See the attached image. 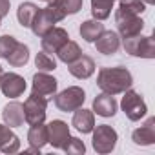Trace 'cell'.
Listing matches in <instances>:
<instances>
[{
    "mask_svg": "<svg viewBox=\"0 0 155 155\" xmlns=\"http://www.w3.org/2000/svg\"><path fill=\"white\" fill-rule=\"evenodd\" d=\"M97 86L110 95H119L124 93L133 86V77L130 69L124 66H115V68H101L97 75Z\"/></svg>",
    "mask_w": 155,
    "mask_h": 155,
    "instance_id": "cell-1",
    "label": "cell"
},
{
    "mask_svg": "<svg viewBox=\"0 0 155 155\" xmlns=\"http://www.w3.org/2000/svg\"><path fill=\"white\" fill-rule=\"evenodd\" d=\"M64 18H66V15H64L62 11H58L55 6L48 4L46 8H40V9H38L37 17H35L33 22H31V31H33L35 37H42V35H46L51 28H55L57 22H60V20H64Z\"/></svg>",
    "mask_w": 155,
    "mask_h": 155,
    "instance_id": "cell-2",
    "label": "cell"
},
{
    "mask_svg": "<svg viewBox=\"0 0 155 155\" xmlns=\"http://www.w3.org/2000/svg\"><path fill=\"white\" fill-rule=\"evenodd\" d=\"M124 51L131 57H140V58H155V38L151 35L142 37V33L135 37L122 38Z\"/></svg>",
    "mask_w": 155,
    "mask_h": 155,
    "instance_id": "cell-3",
    "label": "cell"
},
{
    "mask_svg": "<svg viewBox=\"0 0 155 155\" xmlns=\"http://www.w3.org/2000/svg\"><path fill=\"white\" fill-rule=\"evenodd\" d=\"M84 101H86V93H84V90L81 86H69L64 91L55 93V97H53L55 106L64 113H69V111H75V110L82 108Z\"/></svg>",
    "mask_w": 155,
    "mask_h": 155,
    "instance_id": "cell-4",
    "label": "cell"
},
{
    "mask_svg": "<svg viewBox=\"0 0 155 155\" xmlns=\"http://www.w3.org/2000/svg\"><path fill=\"white\" fill-rule=\"evenodd\" d=\"M120 108H122L124 115H126L131 122H137V120L144 119L146 113H148V106H146L142 95H140L139 91L131 90V88L124 91V97H122V101H120Z\"/></svg>",
    "mask_w": 155,
    "mask_h": 155,
    "instance_id": "cell-5",
    "label": "cell"
},
{
    "mask_svg": "<svg viewBox=\"0 0 155 155\" xmlns=\"http://www.w3.org/2000/svg\"><path fill=\"white\" fill-rule=\"evenodd\" d=\"M91 133H93L91 144H93V150L97 153H102L104 155V153H111L115 150L117 140H119V135H117V131L110 124H99V126L93 128Z\"/></svg>",
    "mask_w": 155,
    "mask_h": 155,
    "instance_id": "cell-6",
    "label": "cell"
},
{
    "mask_svg": "<svg viewBox=\"0 0 155 155\" xmlns=\"http://www.w3.org/2000/svg\"><path fill=\"white\" fill-rule=\"evenodd\" d=\"M49 101L46 97H38V95H29L28 101L24 102V119L29 126L35 124H42L46 120V110H48Z\"/></svg>",
    "mask_w": 155,
    "mask_h": 155,
    "instance_id": "cell-7",
    "label": "cell"
},
{
    "mask_svg": "<svg viewBox=\"0 0 155 155\" xmlns=\"http://www.w3.org/2000/svg\"><path fill=\"white\" fill-rule=\"evenodd\" d=\"M58 88V81L55 77H51L46 71H37L33 75V84H31V93L38 95V97H46L48 101H51L57 93Z\"/></svg>",
    "mask_w": 155,
    "mask_h": 155,
    "instance_id": "cell-8",
    "label": "cell"
},
{
    "mask_svg": "<svg viewBox=\"0 0 155 155\" xmlns=\"http://www.w3.org/2000/svg\"><path fill=\"white\" fill-rule=\"evenodd\" d=\"M0 91L4 93V97H9V99H17L24 95L26 91L24 77L18 73H2V77H0Z\"/></svg>",
    "mask_w": 155,
    "mask_h": 155,
    "instance_id": "cell-9",
    "label": "cell"
},
{
    "mask_svg": "<svg viewBox=\"0 0 155 155\" xmlns=\"http://www.w3.org/2000/svg\"><path fill=\"white\" fill-rule=\"evenodd\" d=\"M71 133H69V126L60 120V119H53L48 124V144H51L57 150H62L66 146V142L69 140Z\"/></svg>",
    "mask_w": 155,
    "mask_h": 155,
    "instance_id": "cell-10",
    "label": "cell"
},
{
    "mask_svg": "<svg viewBox=\"0 0 155 155\" xmlns=\"http://www.w3.org/2000/svg\"><path fill=\"white\" fill-rule=\"evenodd\" d=\"M40 46H42V51L46 53H57L68 40H69V35L64 28H51L46 35L40 37Z\"/></svg>",
    "mask_w": 155,
    "mask_h": 155,
    "instance_id": "cell-11",
    "label": "cell"
},
{
    "mask_svg": "<svg viewBox=\"0 0 155 155\" xmlns=\"http://www.w3.org/2000/svg\"><path fill=\"white\" fill-rule=\"evenodd\" d=\"M131 140L137 146H151V144H155V117L146 119V122L140 124V128L133 130Z\"/></svg>",
    "mask_w": 155,
    "mask_h": 155,
    "instance_id": "cell-12",
    "label": "cell"
},
{
    "mask_svg": "<svg viewBox=\"0 0 155 155\" xmlns=\"http://www.w3.org/2000/svg\"><path fill=\"white\" fill-rule=\"evenodd\" d=\"M2 119H4V124L9 126V128H18L26 122L24 119V104L22 102H8L2 110Z\"/></svg>",
    "mask_w": 155,
    "mask_h": 155,
    "instance_id": "cell-13",
    "label": "cell"
},
{
    "mask_svg": "<svg viewBox=\"0 0 155 155\" xmlns=\"http://www.w3.org/2000/svg\"><path fill=\"white\" fill-rule=\"evenodd\" d=\"M95 46H97V51L102 53V55H115L120 48V37L117 31H102L101 37L95 40Z\"/></svg>",
    "mask_w": 155,
    "mask_h": 155,
    "instance_id": "cell-14",
    "label": "cell"
},
{
    "mask_svg": "<svg viewBox=\"0 0 155 155\" xmlns=\"http://www.w3.org/2000/svg\"><path fill=\"white\" fill-rule=\"evenodd\" d=\"M144 11H146V4L142 0H122L115 11V22L124 20V18L140 17Z\"/></svg>",
    "mask_w": 155,
    "mask_h": 155,
    "instance_id": "cell-15",
    "label": "cell"
},
{
    "mask_svg": "<svg viewBox=\"0 0 155 155\" xmlns=\"http://www.w3.org/2000/svg\"><path fill=\"white\" fill-rule=\"evenodd\" d=\"M69 73L75 77V79H90V77L95 73V60L88 55H81L75 62L69 64Z\"/></svg>",
    "mask_w": 155,
    "mask_h": 155,
    "instance_id": "cell-16",
    "label": "cell"
},
{
    "mask_svg": "<svg viewBox=\"0 0 155 155\" xmlns=\"http://www.w3.org/2000/svg\"><path fill=\"white\" fill-rule=\"evenodd\" d=\"M117 101H115V97L113 95H110V93H101V95H97L95 99H93V113H97V115H101V117H113L115 113H117Z\"/></svg>",
    "mask_w": 155,
    "mask_h": 155,
    "instance_id": "cell-17",
    "label": "cell"
},
{
    "mask_svg": "<svg viewBox=\"0 0 155 155\" xmlns=\"http://www.w3.org/2000/svg\"><path fill=\"white\" fill-rule=\"evenodd\" d=\"M71 124L75 126L77 131L81 133H91L93 128H95V113L91 110H84V108H79L73 111V120Z\"/></svg>",
    "mask_w": 155,
    "mask_h": 155,
    "instance_id": "cell-18",
    "label": "cell"
},
{
    "mask_svg": "<svg viewBox=\"0 0 155 155\" xmlns=\"http://www.w3.org/2000/svg\"><path fill=\"white\" fill-rule=\"evenodd\" d=\"M20 150V139L11 131L9 126L0 124V151L2 153H15Z\"/></svg>",
    "mask_w": 155,
    "mask_h": 155,
    "instance_id": "cell-19",
    "label": "cell"
},
{
    "mask_svg": "<svg viewBox=\"0 0 155 155\" xmlns=\"http://www.w3.org/2000/svg\"><path fill=\"white\" fill-rule=\"evenodd\" d=\"M117 29H119V37L120 38H128V37H135L139 33H142L144 29V20L140 17H133V18H124L115 22Z\"/></svg>",
    "mask_w": 155,
    "mask_h": 155,
    "instance_id": "cell-20",
    "label": "cell"
},
{
    "mask_svg": "<svg viewBox=\"0 0 155 155\" xmlns=\"http://www.w3.org/2000/svg\"><path fill=\"white\" fill-rule=\"evenodd\" d=\"M102 31H104V24L101 20H95V18L93 20H84L79 28V33L86 42H95L101 37Z\"/></svg>",
    "mask_w": 155,
    "mask_h": 155,
    "instance_id": "cell-21",
    "label": "cell"
},
{
    "mask_svg": "<svg viewBox=\"0 0 155 155\" xmlns=\"http://www.w3.org/2000/svg\"><path fill=\"white\" fill-rule=\"evenodd\" d=\"M28 142H29V146L42 150L48 144V124L42 122V124L31 126L28 131Z\"/></svg>",
    "mask_w": 155,
    "mask_h": 155,
    "instance_id": "cell-22",
    "label": "cell"
},
{
    "mask_svg": "<svg viewBox=\"0 0 155 155\" xmlns=\"http://www.w3.org/2000/svg\"><path fill=\"white\" fill-rule=\"evenodd\" d=\"M38 9H40V8H38L37 4H33V2H22V4L18 6V9H17L18 24H20L22 28H31V22H33V18L37 17Z\"/></svg>",
    "mask_w": 155,
    "mask_h": 155,
    "instance_id": "cell-23",
    "label": "cell"
},
{
    "mask_svg": "<svg viewBox=\"0 0 155 155\" xmlns=\"http://www.w3.org/2000/svg\"><path fill=\"white\" fill-rule=\"evenodd\" d=\"M6 60H8L9 66H13V68H22V66H26V64L29 62V48H28L26 44H22V42H17V46H15L13 51L8 55Z\"/></svg>",
    "mask_w": 155,
    "mask_h": 155,
    "instance_id": "cell-24",
    "label": "cell"
},
{
    "mask_svg": "<svg viewBox=\"0 0 155 155\" xmlns=\"http://www.w3.org/2000/svg\"><path fill=\"white\" fill-rule=\"evenodd\" d=\"M57 55H58V60L60 62H64V64H71V62H75L77 58H79L81 55H82V49H81V46L77 44V42H73V40H68L58 51H57Z\"/></svg>",
    "mask_w": 155,
    "mask_h": 155,
    "instance_id": "cell-25",
    "label": "cell"
},
{
    "mask_svg": "<svg viewBox=\"0 0 155 155\" xmlns=\"http://www.w3.org/2000/svg\"><path fill=\"white\" fill-rule=\"evenodd\" d=\"M115 0H91V15L95 20H106L111 15Z\"/></svg>",
    "mask_w": 155,
    "mask_h": 155,
    "instance_id": "cell-26",
    "label": "cell"
},
{
    "mask_svg": "<svg viewBox=\"0 0 155 155\" xmlns=\"http://www.w3.org/2000/svg\"><path fill=\"white\" fill-rule=\"evenodd\" d=\"M49 4L55 6L58 11H62L66 17L68 15H77L82 9L84 0H49Z\"/></svg>",
    "mask_w": 155,
    "mask_h": 155,
    "instance_id": "cell-27",
    "label": "cell"
},
{
    "mask_svg": "<svg viewBox=\"0 0 155 155\" xmlns=\"http://www.w3.org/2000/svg\"><path fill=\"white\" fill-rule=\"evenodd\" d=\"M35 66L38 68V71L49 73V71H55V69H57V60H55V57H53L51 53L40 51V53H37V57H35Z\"/></svg>",
    "mask_w": 155,
    "mask_h": 155,
    "instance_id": "cell-28",
    "label": "cell"
},
{
    "mask_svg": "<svg viewBox=\"0 0 155 155\" xmlns=\"http://www.w3.org/2000/svg\"><path fill=\"white\" fill-rule=\"evenodd\" d=\"M62 150L66 153H69V155H81V153L86 151V146H84V142L79 137H69V140L66 142V146Z\"/></svg>",
    "mask_w": 155,
    "mask_h": 155,
    "instance_id": "cell-29",
    "label": "cell"
},
{
    "mask_svg": "<svg viewBox=\"0 0 155 155\" xmlns=\"http://www.w3.org/2000/svg\"><path fill=\"white\" fill-rule=\"evenodd\" d=\"M17 38L11 35H2L0 37V58H8V55L13 51V48L17 46Z\"/></svg>",
    "mask_w": 155,
    "mask_h": 155,
    "instance_id": "cell-30",
    "label": "cell"
},
{
    "mask_svg": "<svg viewBox=\"0 0 155 155\" xmlns=\"http://www.w3.org/2000/svg\"><path fill=\"white\" fill-rule=\"evenodd\" d=\"M9 8H11L9 0H0V18H4L9 13Z\"/></svg>",
    "mask_w": 155,
    "mask_h": 155,
    "instance_id": "cell-31",
    "label": "cell"
},
{
    "mask_svg": "<svg viewBox=\"0 0 155 155\" xmlns=\"http://www.w3.org/2000/svg\"><path fill=\"white\" fill-rule=\"evenodd\" d=\"M142 2H144L146 6H151V4H155V0H142Z\"/></svg>",
    "mask_w": 155,
    "mask_h": 155,
    "instance_id": "cell-32",
    "label": "cell"
},
{
    "mask_svg": "<svg viewBox=\"0 0 155 155\" xmlns=\"http://www.w3.org/2000/svg\"><path fill=\"white\" fill-rule=\"evenodd\" d=\"M2 73H4V69H2V66H0V77H2Z\"/></svg>",
    "mask_w": 155,
    "mask_h": 155,
    "instance_id": "cell-33",
    "label": "cell"
},
{
    "mask_svg": "<svg viewBox=\"0 0 155 155\" xmlns=\"http://www.w3.org/2000/svg\"><path fill=\"white\" fill-rule=\"evenodd\" d=\"M42 2H49V0H42Z\"/></svg>",
    "mask_w": 155,
    "mask_h": 155,
    "instance_id": "cell-34",
    "label": "cell"
},
{
    "mask_svg": "<svg viewBox=\"0 0 155 155\" xmlns=\"http://www.w3.org/2000/svg\"><path fill=\"white\" fill-rule=\"evenodd\" d=\"M0 22H2V18H0Z\"/></svg>",
    "mask_w": 155,
    "mask_h": 155,
    "instance_id": "cell-35",
    "label": "cell"
},
{
    "mask_svg": "<svg viewBox=\"0 0 155 155\" xmlns=\"http://www.w3.org/2000/svg\"><path fill=\"white\" fill-rule=\"evenodd\" d=\"M120 2H122V0H120Z\"/></svg>",
    "mask_w": 155,
    "mask_h": 155,
    "instance_id": "cell-36",
    "label": "cell"
}]
</instances>
